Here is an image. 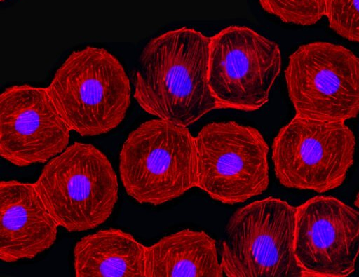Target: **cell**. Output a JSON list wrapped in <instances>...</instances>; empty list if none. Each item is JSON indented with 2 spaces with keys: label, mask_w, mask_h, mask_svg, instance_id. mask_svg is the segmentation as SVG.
I'll list each match as a JSON object with an SVG mask.
<instances>
[{
  "label": "cell",
  "mask_w": 359,
  "mask_h": 277,
  "mask_svg": "<svg viewBox=\"0 0 359 277\" xmlns=\"http://www.w3.org/2000/svg\"><path fill=\"white\" fill-rule=\"evenodd\" d=\"M210 42L187 27L151 39L136 72L134 97L141 108L186 127L217 109L208 81Z\"/></svg>",
  "instance_id": "1"
},
{
  "label": "cell",
  "mask_w": 359,
  "mask_h": 277,
  "mask_svg": "<svg viewBox=\"0 0 359 277\" xmlns=\"http://www.w3.org/2000/svg\"><path fill=\"white\" fill-rule=\"evenodd\" d=\"M64 120L82 136L116 128L131 102V88L120 61L102 48L72 52L46 87Z\"/></svg>",
  "instance_id": "2"
},
{
  "label": "cell",
  "mask_w": 359,
  "mask_h": 277,
  "mask_svg": "<svg viewBox=\"0 0 359 277\" xmlns=\"http://www.w3.org/2000/svg\"><path fill=\"white\" fill-rule=\"evenodd\" d=\"M195 137L187 127L155 119L133 130L124 142L119 173L128 195L158 205L197 187Z\"/></svg>",
  "instance_id": "3"
},
{
  "label": "cell",
  "mask_w": 359,
  "mask_h": 277,
  "mask_svg": "<svg viewBox=\"0 0 359 277\" xmlns=\"http://www.w3.org/2000/svg\"><path fill=\"white\" fill-rule=\"evenodd\" d=\"M34 185L59 226L83 231L104 223L118 200L116 173L90 144L74 142L44 166Z\"/></svg>",
  "instance_id": "4"
},
{
  "label": "cell",
  "mask_w": 359,
  "mask_h": 277,
  "mask_svg": "<svg viewBox=\"0 0 359 277\" xmlns=\"http://www.w3.org/2000/svg\"><path fill=\"white\" fill-rule=\"evenodd\" d=\"M297 207L268 197L237 210L226 226L221 266L228 277H303L294 252Z\"/></svg>",
  "instance_id": "5"
},
{
  "label": "cell",
  "mask_w": 359,
  "mask_h": 277,
  "mask_svg": "<svg viewBox=\"0 0 359 277\" xmlns=\"http://www.w3.org/2000/svg\"><path fill=\"white\" fill-rule=\"evenodd\" d=\"M195 137L197 187L224 204L262 194L269 185V147L255 128L235 121L203 126Z\"/></svg>",
  "instance_id": "6"
},
{
  "label": "cell",
  "mask_w": 359,
  "mask_h": 277,
  "mask_svg": "<svg viewBox=\"0 0 359 277\" xmlns=\"http://www.w3.org/2000/svg\"><path fill=\"white\" fill-rule=\"evenodd\" d=\"M355 145L344 122L295 116L273 142L276 177L287 188L318 193L334 189L353 164Z\"/></svg>",
  "instance_id": "7"
},
{
  "label": "cell",
  "mask_w": 359,
  "mask_h": 277,
  "mask_svg": "<svg viewBox=\"0 0 359 277\" xmlns=\"http://www.w3.org/2000/svg\"><path fill=\"white\" fill-rule=\"evenodd\" d=\"M295 116L345 122L359 114V58L330 42L300 46L285 71Z\"/></svg>",
  "instance_id": "8"
},
{
  "label": "cell",
  "mask_w": 359,
  "mask_h": 277,
  "mask_svg": "<svg viewBox=\"0 0 359 277\" xmlns=\"http://www.w3.org/2000/svg\"><path fill=\"white\" fill-rule=\"evenodd\" d=\"M281 63L278 45L250 27L231 25L211 36L208 81L217 109H260Z\"/></svg>",
  "instance_id": "9"
},
{
  "label": "cell",
  "mask_w": 359,
  "mask_h": 277,
  "mask_svg": "<svg viewBox=\"0 0 359 277\" xmlns=\"http://www.w3.org/2000/svg\"><path fill=\"white\" fill-rule=\"evenodd\" d=\"M294 252L304 276L346 277L359 257V210L333 196L297 207Z\"/></svg>",
  "instance_id": "10"
},
{
  "label": "cell",
  "mask_w": 359,
  "mask_h": 277,
  "mask_svg": "<svg viewBox=\"0 0 359 277\" xmlns=\"http://www.w3.org/2000/svg\"><path fill=\"white\" fill-rule=\"evenodd\" d=\"M0 154L25 167L52 159L67 147L71 129L46 87L6 88L0 96Z\"/></svg>",
  "instance_id": "11"
},
{
  "label": "cell",
  "mask_w": 359,
  "mask_h": 277,
  "mask_svg": "<svg viewBox=\"0 0 359 277\" xmlns=\"http://www.w3.org/2000/svg\"><path fill=\"white\" fill-rule=\"evenodd\" d=\"M58 226L34 184L1 182V261L32 259L50 248L57 238Z\"/></svg>",
  "instance_id": "12"
},
{
  "label": "cell",
  "mask_w": 359,
  "mask_h": 277,
  "mask_svg": "<svg viewBox=\"0 0 359 277\" xmlns=\"http://www.w3.org/2000/svg\"><path fill=\"white\" fill-rule=\"evenodd\" d=\"M215 241L189 229L168 235L146 250V277H222Z\"/></svg>",
  "instance_id": "13"
},
{
  "label": "cell",
  "mask_w": 359,
  "mask_h": 277,
  "mask_svg": "<svg viewBox=\"0 0 359 277\" xmlns=\"http://www.w3.org/2000/svg\"><path fill=\"white\" fill-rule=\"evenodd\" d=\"M147 247L118 229L100 230L74 248L77 277H146Z\"/></svg>",
  "instance_id": "14"
},
{
  "label": "cell",
  "mask_w": 359,
  "mask_h": 277,
  "mask_svg": "<svg viewBox=\"0 0 359 277\" xmlns=\"http://www.w3.org/2000/svg\"><path fill=\"white\" fill-rule=\"evenodd\" d=\"M262 9L282 22L311 26L325 15L327 0H259Z\"/></svg>",
  "instance_id": "15"
},
{
  "label": "cell",
  "mask_w": 359,
  "mask_h": 277,
  "mask_svg": "<svg viewBox=\"0 0 359 277\" xmlns=\"http://www.w3.org/2000/svg\"><path fill=\"white\" fill-rule=\"evenodd\" d=\"M325 16L334 32L359 43V0H327Z\"/></svg>",
  "instance_id": "16"
},
{
  "label": "cell",
  "mask_w": 359,
  "mask_h": 277,
  "mask_svg": "<svg viewBox=\"0 0 359 277\" xmlns=\"http://www.w3.org/2000/svg\"><path fill=\"white\" fill-rule=\"evenodd\" d=\"M354 205L359 210V191L358 192L354 200Z\"/></svg>",
  "instance_id": "17"
},
{
  "label": "cell",
  "mask_w": 359,
  "mask_h": 277,
  "mask_svg": "<svg viewBox=\"0 0 359 277\" xmlns=\"http://www.w3.org/2000/svg\"><path fill=\"white\" fill-rule=\"evenodd\" d=\"M0 1L2 2V1H5V0H0Z\"/></svg>",
  "instance_id": "18"
}]
</instances>
